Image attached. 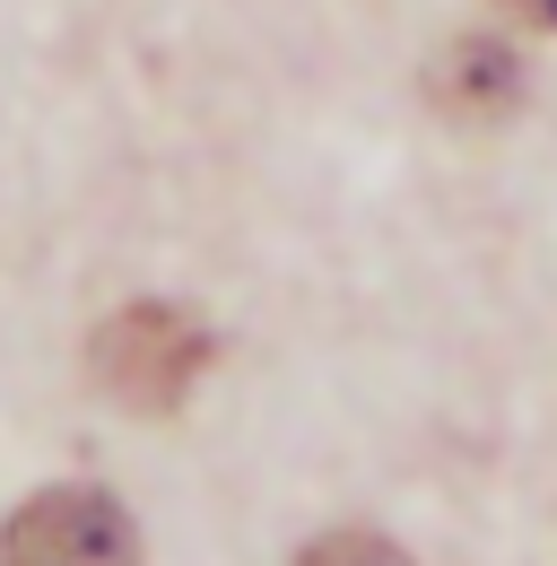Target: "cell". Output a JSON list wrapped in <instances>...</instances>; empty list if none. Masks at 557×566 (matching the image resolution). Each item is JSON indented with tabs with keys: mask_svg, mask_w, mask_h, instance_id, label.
Wrapping results in <instances>:
<instances>
[{
	"mask_svg": "<svg viewBox=\"0 0 557 566\" xmlns=\"http://www.w3.org/2000/svg\"><path fill=\"white\" fill-rule=\"evenodd\" d=\"M201 366H209V332L183 305H123L96 332V384L123 410H183Z\"/></svg>",
	"mask_w": 557,
	"mask_h": 566,
	"instance_id": "1",
	"label": "cell"
},
{
	"mask_svg": "<svg viewBox=\"0 0 557 566\" xmlns=\"http://www.w3.org/2000/svg\"><path fill=\"white\" fill-rule=\"evenodd\" d=\"M0 566H139V523L87 480L35 489L0 532Z\"/></svg>",
	"mask_w": 557,
	"mask_h": 566,
	"instance_id": "2",
	"label": "cell"
},
{
	"mask_svg": "<svg viewBox=\"0 0 557 566\" xmlns=\"http://www.w3.org/2000/svg\"><path fill=\"white\" fill-rule=\"evenodd\" d=\"M435 96H444L462 123H487V114H505V105L523 96V62H514L505 44L471 35V44H453V53H444V71H435Z\"/></svg>",
	"mask_w": 557,
	"mask_h": 566,
	"instance_id": "3",
	"label": "cell"
},
{
	"mask_svg": "<svg viewBox=\"0 0 557 566\" xmlns=\"http://www.w3.org/2000/svg\"><path fill=\"white\" fill-rule=\"evenodd\" d=\"M296 566H410V558H401L383 532H323Z\"/></svg>",
	"mask_w": 557,
	"mask_h": 566,
	"instance_id": "4",
	"label": "cell"
},
{
	"mask_svg": "<svg viewBox=\"0 0 557 566\" xmlns=\"http://www.w3.org/2000/svg\"><path fill=\"white\" fill-rule=\"evenodd\" d=\"M514 18H532V27H557V0H505Z\"/></svg>",
	"mask_w": 557,
	"mask_h": 566,
	"instance_id": "5",
	"label": "cell"
}]
</instances>
